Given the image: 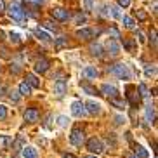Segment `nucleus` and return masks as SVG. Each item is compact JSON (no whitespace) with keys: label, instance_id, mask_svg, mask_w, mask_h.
<instances>
[{"label":"nucleus","instance_id":"obj_1","mask_svg":"<svg viewBox=\"0 0 158 158\" xmlns=\"http://www.w3.org/2000/svg\"><path fill=\"white\" fill-rule=\"evenodd\" d=\"M9 16H10V19H14L16 23H24V16L26 14H24V9L18 2H12L9 5Z\"/></svg>","mask_w":158,"mask_h":158},{"label":"nucleus","instance_id":"obj_2","mask_svg":"<svg viewBox=\"0 0 158 158\" xmlns=\"http://www.w3.org/2000/svg\"><path fill=\"white\" fill-rule=\"evenodd\" d=\"M111 73L120 80H130V77H132L130 71H129V66L123 64V63H116V64L111 68Z\"/></svg>","mask_w":158,"mask_h":158},{"label":"nucleus","instance_id":"obj_3","mask_svg":"<svg viewBox=\"0 0 158 158\" xmlns=\"http://www.w3.org/2000/svg\"><path fill=\"white\" fill-rule=\"evenodd\" d=\"M87 149L92 155H101L104 151V146H102V141L98 139V137H90L87 141Z\"/></svg>","mask_w":158,"mask_h":158},{"label":"nucleus","instance_id":"obj_4","mask_svg":"<svg viewBox=\"0 0 158 158\" xmlns=\"http://www.w3.org/2000/svg\"><path fill=\"white\" fill-rule=\"evenodd\" d=\"M84 139H85V134H84V130H82V129H78V127H77V129L71 130L70 141H71V144H73V146H82Z\"/></svg>","mask_w":158,"mask_h":158},{"label":"nucleus","instance_id":"obj_5","mask_svg":"<svg viewBox=\"0 0 158 158\" xmlns=\"http://www.w3.org/2000/svg\"><path fill=\"white\" fill-rule=\"evenodd\" d=\"M51 16H52L54 19H56V21H61V23H64V21H68V19H70V10L57 7V9H52V10H51Z\"/></svg>","mask_w":158,"mask_h":158},{"label":"nucleus","instance_id":"obj_6","mask_svg":"<svg viewBox=\"0 0 158 158\" xmlns=\"http://www.w3.org/2000/svg\"><path fill=\"white\" fill-rule=\"evenodd\" d=\"M137 90H135V87H132V85H127V99H129L130 106L132 108H137L139 106V96H137Z\"/></svg>","mask_w":158,"mask_h":158},{"label":"nucleus","instance_id":"obj_7","mask_svg":"<svg viewBox=\"0 0 158 158\" xmlns=\"http://www.w3.org/2000/svg\"><path fill=\"white\" fill-rule=\"evenodd\" d=\"M71 115L73 116H85L87 115V111H85V106L82 101H73L71 102Z\"/></svg>","mask_w":158,"mask_h":158},{"label":"nucleus","instance_id":"obj_8","mask_svg":"<svg viewBox=\"0 0 158 158\" xmlns=\"http://www.w3.org/2000/svg\"><path fill=\"white\" fill-rule=\"evenodd\" d=\"M101 92H102V96H106V98H110V99L118 98V89H116L115 85H111V84L101 85Z\"/></svg>","mask_w":158,"mask_h":158},{"label":"nucleus","instance_id":"obj_9","mask_svg":"<svg viewBox=\"0 0 158 158\" xmlns=\"http://www.w3.org/2000/svg\"><path fill=\"white\" fill-rule=\"evenodd\" d=\"M38 116H40L38 110L30 108V110H26V111H24V122H28V123H35V122L38 120Z\"/></svg>","mask_w":158,"mask_h":158},{"label":"nucleus","instance_id":"obj_10","mask_svg":"<svg viewBox=\"0 0 158 158\" xmlns=\"http://www.w3.org/2000/svg\"><path fill=\"white\" fill-rule=\"evenodd\" d=\"M66 89H68L66 80H57L56 84H54V94H56L57 98H63L66 94Z\"/></svg>","mask_w":158,"mask_h":158},{"label":"nucleus","instance_id":"obj_11","mask_svg":"<svg viewBox=\"0 0 158 158\" xmlns=\"http://www.w3.org/2000/svg\"><path fill=\"white\" fill-rule=\"evenodd\" d=\"M84 106H85V111L90 113V115H99V113H101V104H99V102L87 101Z\"/></svg>","mask_w":158,"mask_h":158},{"label":"nucleus","instance_id":"obj_12","mask_svg":"<svg viewBox=\"0 0 158 158\" xmlns=\"http://www.w3.org/2000/svg\"><path fill=\"white\" fill-rule=\"evenodd\" d=\"M49 66H51L49 59H45V57H40V59L37 61V64H35V73H45V71L49 70Z\"/></svg>","mask_w":158,"mask_h":158},{"label":"nucleus","instance_id":"obj_13","mask_svg":"<svg viewBox=\"0 0 158 158\" xmlns=\"http://www.w3.org/2000/svg\"><path fill=\"white\" fill-rule=\"evenodd\" d=\"M94 33L96 31L92 28H80V30H77V37L82 38V40H90L94 37Z\"/></svg>","mask_w":158,"mask_h":158},{"label":"nucleus","instance_id":"obj_14","mask_svg":"<svg viewBox=\"0 0 158 158\" xmlns=\"http://www.w3.org/2000/svg\"><path fill=\"white\" fill-rule=\"evenodd\" d=\"M106 49L111 56H118V54H120V45H118V42H115V40H108Z\"/></svg>","mask_w":158,"mask_h":158},{"label":"nucleus","instance_id":"obj_15","mask_svg":"<svg viewBox=\"0 0 158 158\" xmlns=\"http://www.w3.org/2000/svg\"><path fill=\"white\" fill-rule=\"evenodd\" d=\"M23 156L24 158H37L38 156L37 148H33V146H24L23 148Z\"/></svg>","mask_w":158,"mask_h":158},{"label":"nucleus","instance_id":"obj_16","mask_svg":"<svg viewBox=\"0 0 158 158\" xmlns=\"http://www.w3.org/2000/svg\"><path fill=\"white\" fill-rule=\"evenodd\" d=\"M10 144H12V137H10V135H0V149H2V151L9 149Z\"/></svg>","mask_w":158,"mask_h":158},{"label":"nucleus","instance_id":"obj_17","mask_svg":"<svg viewBox=\"0 0 158 158\" xmlns=\"http://www.w3.org/2000/svg\"><path fill=\"white\" fill-rule=\"evenodd\" d=\"M82 75H84V77H87V78H96V77L99 75V71L96 70L94 66H87V68H84Z\"/></svg>","mask_w":158,"mask_h":158},{"label":"nucleus","instance_id":"obj_18","mask_svg":"<svg viewBox=\"0 0 158 158\" xmlns=\"http://www.w3.org/2000/svg\"><path fill=\"white\" fill-rule=\"evenodd\" d=\"M134 153H135V158H148V151L141 144H134Z\"/></svg>","mask_w":158,"mask_h":158},{"label":"nucleus","instance_id":"obj_19","mask_svg":"<svg viewBox=\"0 0 158 158\" xmlns=\"http://www.w3.org/2000/svg\"><path fill=\"white\" fill-rule=\"evenodd\" d=\"M35 37H37L38 40H42V42H49V40H51V35L47 31H44V30H40V28L35 30Z\"/></svg>","mask_w":158,"mask_h":158},{"label":"nucleus","instance_id":"obj_20","mask_svg":"<svg viewBox=\"0 0 158 158\" xmlns=\"http://www.w3.org/2000/svg\"><path fill=\"white\" fill-rule=\"evenodd\" d=\"M26 84H28L30 87H40V80H38L33 73H28L26 75Z\"/></svg>","mask_w":158,"mask_h":158},{"label":"nucleus","instance_id":"obj_21","mask_svg":"<svg viewBox=\"0 0 158 158\" xmlns=\"http://www.w3.org/2000/svg\"><path fill=\"white\" fill-rule=\"evenodd\" d=\"M146 120H148L149 123H155V108L151 106V104L146 106Z\"/></svg>","mask_w":158,"mask_h":158},{"label":"nucleus","instance_id":"obj_22","mask_svg":"<svg viewBox=\"0 0 158 158\" xmlns=\"http://www.w3.org/2000/svg\"><path fill=\"white\" fill-rule=\"evenodd\" d=\"M30 94H31V87L26 82H21V85H19V96H30Z\"/></svg>","mask_w":158,"mask_h":158},{"label":"nucleus","instance_id":"obj_23","mask_svg":"<svg viewBox=\"0 0 158 158\" xmlns=\"http://www.w3.org/2000/svg\"><path fill=\"white\" fill-rule=\"evenodd\" d=\"M122 21H123V26H125L127 30H134V28H135L134 19L129 18V16H122Z\"/></svg>","mask_w":158,"mask_h":158},{"label":"nucleus","instance_id":"obj_24","mask_svg":"<svg viewBox=\"0 0 158 158\" xmlns=\"http://www.w3.org/2000/svg\"><path fill=\"white\" fill-rule=\"evenodd\" d=\"M123 47H125L129 52H134V51H135V42H134V38H123Z\"/></svg>","mask_w":158,"mask_h":158},{"label":"nucleus","instance_id":"obj_25","mask_svg":"<svg viewBox=\"0 0 158 158\" xmlns=\"http://www.w3.org/2000/svg\"><path fill=\"white\" fill-rule=\"evenodd\" d=\"M90 52H92V56H102V47L99 44H90Z\"/></svg>","mask_w":158,"mask_h":158},{"label":"nucleus","instance_id":"obj_26","mask_svg":"<svg viewBox=\"0 0 158 158\" xmlns=\"http://www.w3.org/2000/svg\"><path fill=\"white\" fill-rule=\"evenodd\" d=\"M66 45H68V38H66V37L56 38V45H54V47H56L57 51H59V49H63V47H66Z\"/></svg>","mask_w":158,"mask_h":158},{"label":"nucleus","instance_id":"obj_27","mask_svg":"<svg viewBox=\"0 0 158 158\" xmlns=\"http://www.w3.org/2000/svg\"><path fill=\"white\" fill-rule=\"evenodd\" d=\"M108 35H110V37H111V40H118V38H122L120 37V31H118V30L116 28H108Z\"/></svg>","mask_w":158,"mask_h":158},{"label":"nucleus","instance_id":"obj_28","mask_svg":"<svg viewBox=\"0 0 158 158\" xmlns=\"http://www.w3.org/2000/svg\"><path fill=\"white\" fill-rule=\"evenodd\" d=\"M85 21H87V16H85L82 10H78V12H77V16H75V23L82 24V23H85Z\"/></svg>","mask_w":158,"mask_h":158},{"label":"nucleus","instance_id":"obj_29","mask_svg":"<svg viewBox=\"0 0 158 158\" xmlns=\"http://www.w3.org/2000/svg\"><path fill=\"white\" fill-rule=\"evenodd\" d=\"M111 104H113V106H116L118 110H125V101H122V99H118V98H113L111 99Z\"/></svg>","mask_w":158,"mask_h":158},{"label":"nucleus","instance_id":"obj_30","mask_svg":"<svg viewBox=\"0 0 158 158\" xmlns=\"http://www.w3.org/2000/svg\"><path fill=\"white\" fill-rule=\"evenodd\" d=\"M144 73H146V77H155V75H156V66L148 64L146 66V70H144Z\"/></svg>","mask_w":158,"mask_h":158},{"label":"nucleus","instance_id":"obj_31","mask_svg":"<svg viewBox=\"0 0 158 158\" xmlns=\"http://www.w3.org/2000/svg\"><path fill=\"white\" fill-rule=\"evenodd\" d=\"M135 16H137V19H139V21H146V19H148V12H146V10H143V9L135 10Z\"/></svg>","mask_w":158,"mask_h":158},{"label":"nucleus","instance_id":"obj_32","mask_svg":"<svg viewBox=\"0 0 158 158\" xmlns=\"http://www.w3.org/2000/svg\"><path fill=\"white\" fill-rule=\"evenodd\" d=\"M108 12H110V14H111V18H115V19H120L122 18L118 7H110V10H108Z\"/></svg>","mask_w":158,"mask_h":158},{"label":"nucleus","instance_id":"obj_33","mask_svg":"<svg viewBox=\"0 0 158 158\" xmlns=\"http://www.w3.org/2000/svg\"><path fill=\"white\" fill-rule=\"evenodd\" d=\"M14 148H16L14 155H18V153H19V149H23V137H18V139L14 141Z\"/></svg>","mask_w":158,"mask_h":158},{"label":"nucleus","instance_id":"obj_34","mask_svg":"<svg viewBox=\"0 0 158 158\" xmlns=\"http://www.w3.org/2000/svg\"><path fill=\"white\" fill-rule=\"evenodd\" d=\"M82 89H84L87 94H90V96H92V94H98V90H96L94 87H90L89 84H82Z\"/></svg>","mask_w":158,"mask_h":158},{"label":"nucleus","instance_id":"obj_35","mask_svg":"<svg viewBox=\"0 0 158 158\" xmlns=\"http://www.w3.org/2000/svg\"><path fill=\"white\" fill-rule=\"evenodd\" d=\"M68 122H70V120H68L66 116L61 115L59 118H57V125H59V127H66V125H68Z\"/></svg>","mask_w":158,"mask_h":158},{"label":"nucleus","instance_id":"obj_36","mask_svg":"<svg viewBox=\"0 0 158 158\" xmlns=\"http://www.w3.org/2000/svg\"><path fill=\"white\" fill-rule=\"evenodd\" d=\"M9 38H10V42H14V44L21 42V37H19L18 33H9Z\"/></svg>","mask_w":158,"mask_h":158},{"label":"nucleus","instance_id":"obj_37","mask_svg":"<svg viewBox=\"0 0 158 158\" xmlns=\"http://www.w3.org/2000/svg\"><path fill=\"white\" fill-rule=\"evenodd\" d=\"M5 118H7V108L0 104V120H5Z\"/></svg>","mask_w":158,"mask_h":158},{"label":"nucleus","instance_id":"obj_38","mask_svg":"<svg viewBox=\"0 0 158 158\" xmlns=\"http://www.w3.org/2000/svg\"><path fill=\"white\" fill-rule=\"evenodd\" d=\"M139 90H141V96H143V98H148V96H149V94H148V87H146L144 84L139 85Z\"/></svg>","mask_w":158,"mask_h":158},{"label":"nucleus","instance_id":"obj_39","mask_svg":"<svg viewBox=\"0 0 158 158\" xmlns=\"http://www.w3.org/2000/svg\"><path fill=\"white\" fill-rule=\"evenodd\" d=\"M149 40H151V45H153V47L156 45V31H155V30L149 33Z\"/></svg>","mask_w":158,"mask_h":158},{"label":"nucleus","instance_id":"obj_40","mask_svg":"<svg viewBox=\"0 0 158 158\" xmlns=\"http://www.w3.org/2000/svg\"><path fill=\"white\" fill-rule=\"evenodd\" d=\"M118 2V7H129L132 0H116Z\"/></svg>","mask_w":158,"mask_h":158},{"label":"nucleus","instance_id":"obj_41","mask_svg":"<svg viewBox=\"0 0 158 158\" xmlns=\"http://www.w3.org/2000/svg\"><path fill=\"white\" fill-rule=\"evenodd\" d=\"M10 94V101L12 102H18L19 101V92H14V90H12V92H9Z\"/></svg>","mask_w":158,"mask_h":158},{"label":"nucleus","instance_id":"obj_42","mask_svg":"<svg viewBox=\"0 0 158 158\" xmlns=\"http://www.w3.org/2000/svg\"><path fill=\"white\" fill-rule=\"evenodd\" d=\"M85 9H87V10H92L94 9V2H92V0H85Z\"/></svg>","mask_w":158,"mask_h":158},{"label":"nucleus","instance_id":"obj_43","mask_svg":"<svg viewBox=\"0 0 158 158\" xmlns=\"http://www.w3.org/2000/svg\"><path fill=\"white\" fill-rule=\"evenodd\" d=\"M44 26H45L47 30H54V31H56V26H54L51 21H45V23H44Z\"/></svg>","mask_w":158,"mask_h":158},{"label":"nucleus","instance_id":"obj_44","mask_svg":"<svg viewBox=\"0 0 158 158\" xmlns=\"http://www.w3.org/2000/svg\"><path fill=\"white\" fill-rule=\"evenodd\" d=\"M5 92H7V87H5V85H0V98L5 96Z\"/></svg>","mask_w":158,"mask_h":158},{"label":"nucleus","instance_id":"obj_45","mask_svg":"<svg viewBox=\"0 0 158 158\" xmlns=\"http://www.w3.org/2000/svg\"><path fill=\"white\" fill-rule=\"evenodd\" d=\"M5 12V4H4V0H0V14H4Z\"/></svg>","mask_w":158,"mask_h":158},{"label":"nucleus","instance_id":"obj_46","mask_svg":"<svg viewBox=\"0 0 158 158\" xmlns=\"http://www.w3.org/2000/svg\"><path fill=\"white\" fill-rule=\"evenodd\" d=\"M125 122V118H122V116H116V125H120V123H123Z\"/></svg>","mask_w":158,"mask_h":158},{"label":"nucleus","instance_id":"obj_47","mask_svg":"<svg viewBox=\"0 0 158 158\" xmlns=\"http://www.w3.org/2000/svg\"><path fill=\"white\" fill-rule=\"evenodd\" d=\"M137 37H139V42H144V35H143V31H139V30H137Z\"/></svg>","mask_w":158,"mask_h":158},{"label":"nucleus","instance_id":"obj_48","mask_svg":"<svg viewBox=\"0 0 158 158\" xmlns=\"http://www.w3.org/2000/svg\"><path fill=\"white\" fill-rule=\"evenodd\" d=\"M30 2H33V4H37V5H42L44 4V0H30Z\"/></svg>","mask_w":158,"mask_h":158},{"label":"nucleus","instance_id":"obj_49","mask_svg":"<svg viewBox=\"0 0 158 158\" xmlns=\"http://www.w3.org/2000/svg\"><path fill=\"white\" fill-rule=\"evenodd\" d=\"M0 40H4V31H0Z\"/></svg>","mask_w":158,"mask_h":158},{"label":"nucleus","instance_id":"obj_50","mask_svg":"<svg viewBox=\"0 0 158 158\" xmlns=\"http://www.w3.org/2000/svg\"><path fill=\"white\" fill-rule=\"evenodd\" d=\"M84 158H98L96 155H90V156H84Z\"/></svg>","mask_w":158,"mask_h":158},{"label":"nucleus","instance_id":"obj_51","mask_svg":"<svg viewBox=\"0 0 158 158\" xmlns=\"http://www.w3.org/2000/svg\"><path fill=\"white\" fill-rule=\"evenodd\" d=\"M64 158H75V156H71V155H64Z\"/></svg>","mask_w":158,"mask_h":158}]
</instances>
